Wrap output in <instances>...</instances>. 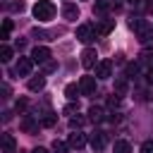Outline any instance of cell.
Returning <instances> with one entry per match:
<instances>
[{"label": "cell", "mask_w": 153, "mask_h": 153, "mask_svg": "<svg viewBox=\"0 0 153 153\" xmlns=\"http://www.w3.org/2000/svg\"><path fill=\"white\" fill-rule=\"evenodd\" d=\"M79 88H81L84 96H93L96 93V79L93 76H81L79 79Z\"/></svg>", "instance_id": "obj_4"}, {"label": "cell", "mask_w": 153, "mask_h": 153, "mask_svg": "<svg viewBox=\"0 0 153 153\" xmlns=\"http://www.w3.org/2000/svg\"><path fill=\"white\" fill-rule=\"evenodd\" d=\"M76 38H79L81 43H91V41L96 38V29H93L91 24H81V26L76 29Z\"/></svg>", "instance_id": "obj_2"}, {"label": "cell", "mask_w": 153, "mask_h": 153, "mask_svg": "<svg viewBox=\"0 0 153 153\" xmlns=\"http://www.w3.org/2000/svg\"><path fill=\"white\" fill-rule=\"evenodd\" d=\"M26 105H29V103H26V98H19V100L14 103V108H17V112H24V110H26Z\"/></svg>", "instance_id": "obj_24"}, {"label": "cell", "mask_w": 153, "mask_h": 153, "mask_svg": "<svg viewBox=\"0 0 153 153\" xmlns=\"http://www.w3.org/2000/svg\"><path fill=\"white\" fill-rule=\"evenodd\" d=\"M33 17H36L38 22H50V19L55 17V5H53L50 0H38V2L33 5Z\"/></svg>", "instance_id": "obj_1"}, {"label": "cell", "mask_w": 153, "mask_h": 153, "mask_svg": "<svg viewBox=\"0 0 153 153\" xmlns=\"http://www.w3.org/2000/svg\"><path fill=\"white\" fill-rule=\"evenodd\" d=\"M31 57H33V62H48V60H50V48H45V45H36L33 53H31Z\"/></svg>", "instance_id": "obj_6"}, {"label": "cell", "mask_w": 153, "mask_h": 153, "mask_svg": "<svg viewBox=\"0 0 153 153\" xmlns=\"http://www.w3.org/2000/svg\"><path fill=\"white\" fill-rule=\"evenodd\" d=\"M88 143H91L93 151H100V148L105 146V134H103V131H93L91 139H88Z\"/></svg>", "instance_id": "obj_10"}, {"label": "cell", "mask_w": 153, "mask_h": 153, "mask_svg": "<svg viewBox=\"0 0 153 153\" xmlns=\"http://www.w3.org/2000/svg\"><path fill=\"white\" fill-rule=\"evenodd\" d=\"M2 148H5V153H14V136L12 134H2Z\"/></svg>", "instance_id": "obj_15"}, {"label": "cell", "mask_w": 153, "mask_h": 153, "mask_svg": "<svg viewBox=\"0 0 153 153\" xmlns=\"http://www.w3.org/2000/svg\"><path fill=\"white\" fill-rule=\"evenodd\" d=\"M124 91H127V81H124V79H117V84H115V96H124Z\"/></svg>", "instance_id": "obj_22"}, {"label": "cell", "mask_w": 153, "mask_h": 153, "mask_svg": "<svg viewBox=\"0 0 153 153\" xmlns=\"http://www.w3.org/2000/svg\"><path fill=\"white\" fill-rule=\"evenodd\" d=\"M129 2H131V5H136V2H139V0H129Z\"/></svg>", "instance_id": "obj_32"}, {"label": "cell", "mask_w": 153, "mask_h": 153, "mask_svg": "<svg viewBox=\"0 0 153 153\" xmlns=\"http://www.w3.org/2000/svg\"><path fill=\"white\" fill-rule=\"evenodd\" d=\"M53 69H57V65L55 62H45V72H53Z\"/></svg>", "instance_id": "obj_27"}, {"label": "cell", "mask_w": 153, "mask_h": 153, "mask_svg": "<svg viewBox=\"0 0 153 153\" xmlns=\"http://www.w3.org/2000/svg\"><path fill=\"white\" fill-rule=\"evenodd\" d=\"M62 17L69 19V22H76V17H79V7L72 5V2H65V5H62Z\"/></svg>", "instance_id": "obj_8"}, {"label": "cell", "mask_w": 153, "mask_h": 153, "mask_svg": "<svg viewBox=\"0 0 153 153\" xmlns=\"http://www.w3.org/2000/svg\"><path fill=\"white\" fill-rule=\"evenodd\" d=\"M115 153H131L129 141H115Z\"/></svg>", "instance_id": "obj_20"}, {"label": "cell", "mask_w": 153, "mask_h": 153, "mask_svg": "<svg viewBox=\"0 0 153 153\" xmlns=\"http://www.w3.org/2000/svg\"><path fill=\"white\" fill-rule=\"evenodd\" d=\"M108 7H110V5H108L105 0H98L96 7H93V12H100V14H103V12H108Z\"/></svg>", "instance_id": "obj_23"}, {"label": "cell", "mask_w": 153, "mask_h": 153, "mask_svg": "<svg viewBox=\"0 0 153 153\" xmlns=\"http://www.w3.org/2000/svg\"><path fill=\"white\" fill-rule=\"evenodd\" d=\"M81 124H84V120H81V117H72V120H69V127H72V129H79Z\"/></svg>", "instance_id": "obj_25"}, {"label": "cell", "mask_w": 153, "mask_h": 153, "mask_svg": "<svg viewBox=\"0 0 153 153\" xmlns=\"http://www.w3.org/2000/svg\"><path fill=\"white\" fill-rule=\"evenodd\" d=\"M74 110H76V105H74V103H69V105L65 108V112H74Z\"/></svg>", "instance_id": "obj_29"}, {"label": "cell", "mask_w": 153, "mask_h": 153, "mask_svg": "<svg viewBox=\"0 0 153 153\" xmlns=\"http://www.w3.org/2000/svg\"><path fill=\"white\" fill-rule=\"evenodd\" d=\"M79 93H81V88H79L76 84H67V86H65V96H67L69 100H76Z\"/></svg>", "instance_id": "obj_14"}, {"label": "cell", "mask_w": 153, "mask_h": 153, "mask_svg": "<svg viewBox=\"0 0 153 153\" xmlns=\"http://www.w3.org/2000/svg\"><path fill=\"white\" fill-rule=\"evenodd\" d=\"M112 74V62L110 60H100L98 65H96V76L98 79H108Z\"/></svg>", "instance_id": "obj_5"}, {"label": "cell", "mask_w": 153, "mask_h": 153, "mask_svg": "<svg viewBox=\"0 0 153 153\" xmlns=\"http://www.w3.org/2000/svg\"><path fill=\"white\" fill-rule=\"evenodd\" d=\"M69 148H72V146H69L67 141H57V139L53 141V151H55V153H69Z\"/></svg>", "instance_id": "obj_18"}, {"label": "cell", "mask_w": 153, "mask_h": 153, "mask_svg": "<svg viewBox=\"0 0 153 153\" xmlns=\"http://www.w3.org/2000/svg\"><path fill=\"white\" fill-rule=\"evenodd\" d=\"M31 153H48V151H45V148H41V146H38V148H33V151H31Z\"/></svg>", "instance_id": "obj_30"}, {"label": "cell", "mask_w": 153, "mask_h": 153, "mask_svg": "<svg viewBox=\"0 0 153 153\" xmlns=\"http://www.w3.org/2000/svg\"><path fill=\"white\" fill-rule=\"evenodd\" d=\"M22 129H24L26 134H36V131H38V122H36L31 115H24V117H22Z\"/></svg>", "instance_id": "obj_9"}, {"label": "cell", "mask_w": 153, "mask_h": 153, "mask_svg": "<svg viewBox=\"0 0 153 153\" xmlns=\"http://www.w3.org/2000/svg\"><path fill=\"white\" fill-rule=\"evenodd\" d=\"M96 57H98L96 50H93V48H86V50L81 53V65H84L86 69H91V67H96Z\"/></svg>", "instance_id": "obj_7"}, {"label": "cell", "mask_w": 153, "mask_h": 153, "mask_svg": "<svg viewBox=\"0 0 153 153\" xmlns=\"http://www.w3.org/2000/svg\"><path fill=\"white\" fill-rule=\"evenodd\" d=\"M55 122H57V115H55V112H48V115L41 120V124H43V127H53Z\"/></svg>", "instance_id": "obj_21"}, {"label": "cell", "mask_w": 153, "mask_h": 153, "mask_svg": "<svg viewBox=\"0 0 153 153\" xmlns=\"http://www.w3.org/2000/svg\"><path fill=\"white\" fill-rule=\"evenodd\" d=\"M31 69H33V57H19V62H17L14 72H17L19 76H29V74H31Z\"/></svg>", "instance_id": "obj_3"}, {"label": "cell", "mask_w": 153, "mask_h": 153, "mask_svg": "<svg viewBox=\"0 0 153 153\" xmlns=\"http://www.w3.org/2000/svg\"><path fill=\"white\" fill-rule=\"evenodd\" d=\"M148 81H153V69H148Z\"/></svg>", "instance_id": "obj_31"}, {"label": "cell", "mask_w": 153, "mask_h": 153, "mask_svg": "<svg viewBox=\"0 0 153 153\" xmlns=\"http://www.w3.org/2000/svg\"><path fill=\"white\" fill-rule=\"evenodd\" d=\"M112 26H115V22H112V19H105L103 24H98V26H96V33H103V36H105V33H110V31H112Z\"/></svg>", "instance_id": "obj_16"}, {"label": "cell", "mask_w": 153, "mask_h": 153, "mask_svg": "<svg viewBox=\"0 0 153 153\" xmlns=\"http://www.w3.org/2000/svg\"><path fill=\"white\" fill-rule=\"evenodd\" d=\"M103 117H105L103 108H96V105L88 108V120H91V122H103Z\"/></svg>", "instance_id": "obj_13"}, {"label": "cell", "mask_w": 153, "mask_h": 153, "mask_svg": "<svg viewBox=\"0 0 153 153\" xmlns=\"http://www.w3.org/2000/svg\"><path fill=\"white\" fill-rule=\"evenodd\" d=\"M26 86H29V91H41L45 86V76H31Z\"/></svg>", "instance_id": "obj_12"}, {"label": "cell", "mask_w": 153, "mask_h": 153, "mask_svg": "<svg viewBox=\"0 0 153 153\" xmlns=\"http://www.w3.org/2000/svg\"><path fill=\"white\" fill-rule=\"evenodd\" d=\"M141 153H153V141H143L141 143Z\"/></svg>", "instance_id": "obj_26"}, {"label": "cell", "mask_w": 153, "mask_h": 153, "mask_svg": "<svg viewBox=\"0 0 153 153\" xmlns=\"http://www.w3.org/2000/svg\"><path fill=\"white\" fill-rule=\"evenodd\" d=\"M10 31H12V22L5 19V22H2V31H0V41H7V38H10Z\"/></svg>", "instance_id": "obj_19"}, {"label": "cell", "mask_w": 153, "mask_h": 153, "mask_svg": "<svg viewBox=\"0 0 153 153\" xmlns=\"http://www.w3.org/2000/svg\"><path fill=\"white\" fill-rule=\"evenodd\" d=\"M12 55H14V50H12L10 45H5V43H2V45H0V60H2V62H10V60H12Z\"/></svg>", "instance_id": "obj_17"}, {"label": "cell", "mask_w": 153, "mask_h": 153, "mask_svg": "<svg viewBox=\"0 0 153 153\" xmlns=\"http://www.w3.org/2000/svg\"><path fill=\"white\" fill-rule=\"evenodd\" d=\"M146 12H148V14H153V0H148V2H146Z\"/></svg>", "instance_id": "obj_28"}, {"label": "cell", "mask_w": 153, "mask_h": 153, "mask_svg": "<svg viewBox=\"0 0 153 153\" xmlns=\"http://www.w3.org/2000/svg\"><path fill=\"white\" fill-rule=\"evenodd\" d=\"M72 148H84L86 146V136L81 134V131H74V134H69V141H67Z\"/></svg>", "instance_id": "obj_11"}]
</instances>
